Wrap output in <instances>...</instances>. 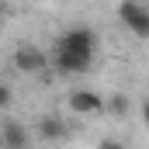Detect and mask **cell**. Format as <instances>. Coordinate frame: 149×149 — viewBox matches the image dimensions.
I'll return each mask as SVG.
<instances>
[{
	"label": "cell",
	"mask_w": 149,
	"mask_h": 149,
	"mask_svg": "<svg viewBox=\"0 0 149 149\" xmlns=\"http://www.w3.org/2000/svg\"><path fill=\"white\" fill-rule=\"evenodd\" d=\"M97 52V35L90 28H66L56 42V70L59 73H87Z\"/></svg>",
	"instance_id": "cell-1"
},
{
	"label": "cell",
	"mask_w": 149,
	"mask_h": 149,
	"mask_svg": "<svg viewBox=\"0 0 149 149\" xmlns=\"http://www.w3.org/2000/svg\"><path fill=\"white\" fill-rule=\"evenodd\" d=\"M118 17H121V24H125L132 35L149 38V7L146 3H139V0H121V3H118Z\"/></svg>",
	"instance_id": "cell-2"
},
{
	"label": "cell",
	"mask_w": 149,
	"mask_h": 149,
	"mask_svg": "<svg viewBox=\"0 0 149 149\" xmlns=\"http://www.w3.org/2000/svg\"><path fill=\"white\" fill-rule=\"evenodd\" d=\"M14 66H17L21 73H38V70L49 66V56H45L38 45H17V49H14Z\"/></svg>",
	"instance_id": "cell-3"
},
{
	"label": "cell",
	"mask_w": 149,
	"mask_h": 149,
	"mask_svg": "<svg viewBox=\"0 0 149 149\" xmlns=\"http://www.w3.org/2000/svg\"><path fill=\"white\" fill-rule=\"evenodd\" d=\"M70 111L73 114H101L104 111V97L101 94H94V90H73L70 94Z\"/></svg>",
	"instance_id": "cell-4"
},
{
	"label": "cell",
	"mask_w": 149,
	"mask_h": 149,
	"mask_svg": "<svg viewBox=\"0 0 149 149\" xmlns=\"http://www.w3.org/2000/svg\"><path fill=\"white\" fill-rule=\"evenodd\" d=\"M66 135H70V128H66L63 118H56V114L38 118V139H45V142H63Z\"/></svg>",
	"instance_id": "cell-5"
},
{
	"label": "cell",
	"mask_w": 149,
	"mask_h": 149,
	"mask_svg": "<svg viewBox=\"0 0 149 149\" xmlns=\"http://www.w3.org/2000/svg\"><path fill=\"white\" fill-rule=\"evenodd\" d=\"M0 135H3V146L7 149H28V128L21 121H7Z\"/></svg>",
	"instance_id": "cell-6"
},
{
	"label": "cell",
	"mask_w": 149,
	"mask_h": 149,
	"mask_svg": "<svg viewBox=\"0 0 149 149\" xmlns=\"http://www.w3.org/2000/svg\"><path fill=\"white\" fill-rule=\"evenodd\" d=\"M104 108L111 114H128V97H125V94H111V97L104 101Z\"/></svg>",
	"instance_id": "cell-7"
},
{
	"label": "cell",
	"mask_w": 149,
	"mask_h": 149,
	"mask_svg": "<svg viewBox=\"0 0 149 149\" xmlns=\"http://www.w3.org/2000/svg\"><path fill=\"white\" fill-rule=\"evenodd\" d=\"M7 108H10V87L0 83V111H7Z\"/></svg>",
	"instance_id": "cell-8"
},
{
	"label": "cell",
	"mask_w": 149,
	"mask_h": 149,
	"mask_svg": "<svg viewBox=\"0 0 149 149\" xmlns=\"http://www.w3.org/2000/svg\"><path fill=\"white\" fill-rule=\"evenodd\" d=\"M97 149H125V146L114 142V139H101V146H97Z\"/></svg>",
	"instance_id": "cell-9"
},
{
	"label": "cell",
	"mask_w": 149,
	"mask_h": 149,
	"mask_svg": "<svg viewBox=\"0 0 149 149\" xmlns=\"http://www.w3.org/2000/svg\"><path fill=\"white\" fill-rule=\"evenodd\" d=\"M142 118H146V125H149V101H146V108H142Z\"/></svg>",
	"instance_id": "cell-10"
}]
</instances>
